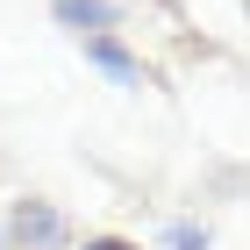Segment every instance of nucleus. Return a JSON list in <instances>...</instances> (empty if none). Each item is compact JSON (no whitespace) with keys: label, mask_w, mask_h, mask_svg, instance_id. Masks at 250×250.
Here are the masks:
<instances>
[{"label":"nucleus","mask_w":250,"mask_h":250,"mask_svg":"<svg viewBox=\"0 0 250 250\" xmlns=\"http://www.w3.org/2000/svg\"><path fill=\"white\" fill-rule=\"evenodd\" d=\"M93 64H100V72H115V79H129V86H136V64L122 58L115 43H93Z\"/></svg>","instance_id":"obj_3"},{"label":"nucleus","mask_w":250,"mask_h":250,"mask_svg":"<svg viewBox=\"0 0 250 250\" xmlns=\"http://www.w3.org/2000/svg\"><path fill=\"white\" fill-rule=\"evenodd\" d=\"M86 250H136V243H122V236H93Z\"/></svg>","instance_id":"obj_4"},{"label":"nucleus","mask_w":250,"mask_h":250,"mask_svg":"<svg viewBox=\"0 0 250 250\" xmlns=\"http://www.w3.org/2000/svg\"><path fill=\"white\" fill-rule=\"evenodd\" d=\"M15 229L29 236V243H58V236H64V222H58L50 208H21V214H15Z\"/></svg>","instance_id":"obj_2"},{"label":"nucleus","mask_w":250,"mask_h":250,"mask_svg":"<svg viewBox=\"0 0 250 250\" xmlns=\"http://www.w3.org/2000/svg\"><path fill=\"white\" fill-rule=\"evenodd\" d=\"M58 21H72V29H107L115 7H100V0H58Z\"/></svg>","instance_id":"obj_1"}]
</instances>
